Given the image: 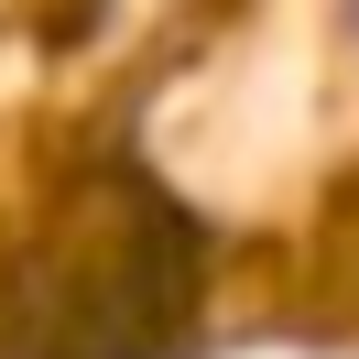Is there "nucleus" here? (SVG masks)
<instances>
[{
    "mask_svg": "<svg viewBox=\"0 0 359 359\" xmlns=\"http://www.w3.org/2000/svg\"><path fill=\"white\" fill-rule=\"evenodd\" d=\"M207 305V218L142 163H88L0 262V359H185Z\"/></svg>",
    "mask_w": 359,
    "mask_h": 359,
    "instance_id": "obj_1",
    "label": "nucleus"
},
{
    "mask_svg": "<svg viewBox=\"0 0 359 359\" xmlns=\"http://www.w3.org/2000/svg\"><path fill=\"white\" fill-rule=\"evenodd\" d=\"M337 33H348V55H359V0H337Z\"/></svg>",
    "mask_w": 359,
    "mask_h": 359,
    "instance_id": "obj_2",
    "label": "nucleus"
}]
</instances>
